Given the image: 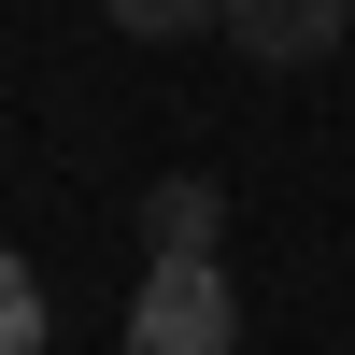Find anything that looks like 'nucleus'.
<instances>
[{
    "mask_svg": "<svg viewBox=\"0 0 355 355\" xmlns=\"http://www.w3.org/2000/svg\"><path fill=\"white\" fill-rule=\"evenodd\" d=\"M128 355H242V299L214 256H142L128 284Z\"/></svg>",
    "mask_w": 355,
    "mask_h": 355,
    "instance_id": "f257e3e1",
    "label": "nucleus"
},
{
    "mask_svg": "<svg viewBox=\"0 0 355 355\" xmlns=\"http://www.w3.org/2000/svg\"><path fill=\"white\" fill-rule=\"evenodd\" d=\"M214 28L256 57V71H313V57H327L341 28H355V0H227Z\"/></svg>",
    "mask_w": 355,
    "mask_h": 355,
    "instance_id": "f03ea898",
    "label": "nucleus"
},
{
    "mask_svg": "<svg viewBox=\"0 0 355 355\" xmlns=\"http://www.w3.org/2000/svg\"><path fill=\"white\" fill-rule=\"evenodd\" d=\"M227 199L199 185V171H171V185H142V256H214Z\"/></svg>",
    "mask_w": 355,
    "mask_h": 355,
    "instance_id": "7ed1b4c3",
    "label": "nucleus"
},
{
    "mask_svg": "<svg viewBox=\"0 0 355 355\" xmlns=\"http://www.w3.org/2000/svg\"><path fill=\"white\" fill-rule=\"evenodd\" d=\"M114 28H128V43H185V28H214L227 0H100Z\"/></svg>",
    "mask_w": 355,
    "mask_h": 355,
    "instance_id": "20e7f679",
    "label": "nucleus"
},
{
    "mask_svg": "<svg viewBox=\"0 0 355 355\" xmlns=\"http://www.w3.org/2000/svg\"><path fill=\"white\" fill-rule=\"evenodd\" d=\"M0 355H43V270L0 256Z\"/></svg>",
    "mask_w": 355,
    "mask_h": 355,
    "instance_id": "39448f33",
    "label": "nucleus"
}]
</instances>
